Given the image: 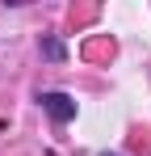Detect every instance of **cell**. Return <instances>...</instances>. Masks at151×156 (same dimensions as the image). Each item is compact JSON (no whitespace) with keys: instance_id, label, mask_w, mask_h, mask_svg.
<instances>
[{"instance_id":"1","label":"cell","mask_w":151,"mask_h":156,"mask_svg":"<svg viewBox=\"0 0 151 156\" xmlns=\"http://www.w3.org/2000/svg\"><path fill=\"white\" fill-rule=\"evenodd\" d=\"M38 101H42V110H46L55 122H72L76 118V101L67 97V93H42Z\"/></svg>"}]
</instances>
